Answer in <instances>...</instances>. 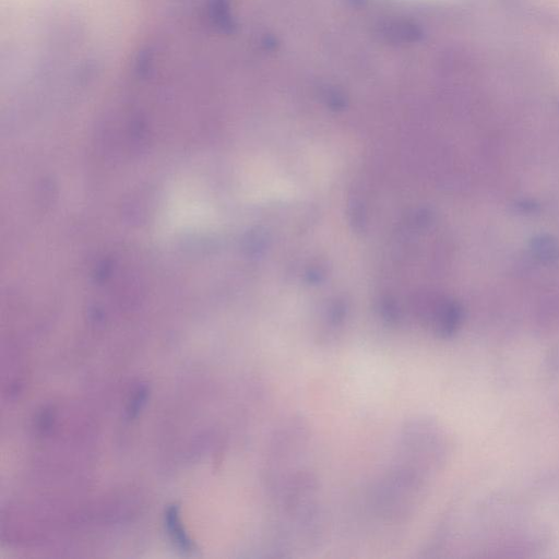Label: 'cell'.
I'll use <instances>...</instances> for the list:
<instances>
[{"label":"cell","mask_w":559,"mask_h":559,"mask_svg":"<svg viewBox=\"0 0 559 559\" xmlns=\"http://www.w3.org/2000/svg\"><path fill=\"white\" fill-rule=\"evenodd\" d=\"M311 430L300 415H292L273 430L265 453L262 481L264 486L308 466Z\"/></svg>","instance_id":"3"},{"label":"cell","mask_w":559,"mask_h":559,"mask_svg":"<svg viewBox=\"0 0 559 559\" xmlns=\"http://www.w3.org/2000/svg\"><path fill=\"white\" fill-rule=\"evenodd\" d=\"M445 455V436L433 419L417 415L404 421L399 432L394 461L429 480L441 468Z\"/></svg>","instance_id":"2"},{"label":"cell","mask_w":559,"mask_h":559,"mask_svg":"<svg viewBox=\"0 0 559 559\" xmlns=\"http://www.w3.org/2000/svg\"><path fill=\"white\" fill-rule=\"evenodd\" d=\"M427 483L424 476L394 461L371 488V513L388 525L407 522L419 507Z\"/></svg>","instance_id":"1"},{"label":"cell","mask_w":559,"mask_h":559,"mask_svg":"<svg viewBox=\"0 0 559 559\" xmlns=\"http://www.w3.org/2000/svg\"><path fill=\"white\" fill-rule=\"evenodd\" d=\"M382 34L392 41H413L420 36V31L413 24L392 22L383 26Z\"/></svg>","instance_id":"4"},{"label":"cell","mask_w":559,"mask_h":559,"mask_svg":"<svg viewBox=\"0 0 559 559\" xmlns=\"http://www.w3.org/2000/svg\"><path fill=\"white\" fill-rule=\"evenodd\" d=\"M354 1H355V2H357V1H358V2H361V0H354Z\"/></svg>","instance_id":"5"}]
</instances>
